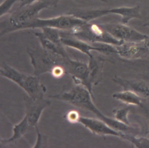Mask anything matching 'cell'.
I'll list each match as a JSON object with an SVG mask.
<instances>
[{"mask_svg": "<svg viewBox=\"0 0 149 148\" xmlns=\"http://www.w3.org/2000/svg\"><path fill=\"white\" fill-rule=\"evenodd\" d=\"M49 97L66 102L75 107L91 112L98 119L102 120L115 129L123 133L139 135L140 132L139 128L120 122L114 118H110L103 114L94 103L93 97L90 91L81 84H75L70 90L50 96Z\"/></svg>", "mask_w": 149, "mask_h": 148, "instance_id": "1", "label": "cell"}, {"mask_svg": "<svg viewBox=\"0 0 149 148\" xmlns=\"http://www.w3.org/2000/svg\"><path fill=\"white\" fill-rule=\"evenodd\" d=\"M87 22L66 13L65 15L48 19H41L37 17L29 23L25 27L24 29H41L44 27H51L62 31L72 32Z\"/></svg>", "mask_w": 149, "mask_h": 148, "instance_id": "5", "label": "cell"}, {"mask_svg": "<svg viewBox=\"0 0 149 148\" xmlns=\"http://www.w3.org/2000/svg\"><path fill=\"white\" fill-rule=\"evenodd\" d=\"M31 128L26 117L24 115L23 118L19 123L13 126L11 137L8 139H1V145L15 143L18 140L24 136Z\"/></svg>", "mask_w": 149, "mask_h": 148, "instance_id": "15", "label": "cell"}, {"mask_svg": "<svg viewBox=\"0 0 149 148\" xmlns=\"http://www.w3.org/2000/svg\"><path fill=\"white\" fill-rule=\"evenodd\" d=\"M59 0H58V1H59ZM98 1H101V2H107V1H106V0H98Z\"/></svg>", "mask_w": 149, "mask_h": 148, "instance_id": "30", "label": "cell"}, {"mask_svg": "<svg viewBox=\"0 0 149 148\" xmlns=\"http://www.w3.org/2000/svg\"><path fill=\"white\" fill-rule=\"evenodd\" d=\"M27 52L33 68V74L38 77L45 73H51L54 69L58 66H65L66 58L48 51L41 47L29 48Z\"/></svg>", "mask_w": 149, "mask_h": 148, "instance_id": "4", "label": "cell"}, {"mask_svg": "<svg viewBox=\"0 0 149 148\" xmlns=\"http://www.w3.org/2000/svg\"><path fill=\"white\" fill-rule=\"evenodd\" d=\"M112 97L127 105L140 107L144 99L137 93L128 90H123L122 91L115 93L112 94Z\"/></svg>", "mask_w": 149, "mask_h": 148, "instance_id": "17", "label": "cell"}, {"mask_svg": "<svg viewBox=\"0 0 149 148\" xmlns=\"http://www.w3.org/2000/svg\"><path fill=\"white\" fill-rule=\"evenodd\" d=\"M116 15L122 17L121 23L127 24L129 22L134 19H141L140 6L136 5L134 6H120L116 8Z\"/></svg>", "mask_w": 149, "mask_h": 148, "instance_id": "18", "label": "cell"}, {"mask_svg": "<svg viewBox=\"0 0 149 148\" xmlns=\"http://www.w3.org/2000/svg\"><path fill=\"white\" fill-rule=\"evenodd\" d=\"M53 6L49 1L38 0L22 7H18L4 21L1 22V36L24 30L25 27L37 17L40 11Z\"/></svg>", "mask_w": 149, "mask_h": 148, "instance_id": "2", "label": "cell"}, {"mask_svg": "<svg viewBox=\"0 0 149 148\" xmlns=\"http://www.w3.org/2000/svg\"><path fill=\"white\" fill-rule=\"evenodd\" d=\"M115 54L126 59H133L140 57L148 51L144 46L143 42H125L121 45H115Z\"/></svg>", "mask_w": 149, "mask_h": 148, "instance_id": "13", "label": "cell"}, {"mask_svg": "<svg viewBox=\"0 0 149 148\" xmlns=\"http://www.w3.org/2000/svg\"><path fill=\"white\" fill-rule=\"evenodd\" d=\"M100 25L116 39L125 42H143L148 36L122 23H101Z\"/></svg>", "mask_w": 149, "mask_h": 148, "instance_id": "8", "label": "cell"}, {"mask_svg": "<svg viewBox=\"0 0 149 148\" xmlns=\"http://www.w3.org/2000/svg\"><path fill=\"white\" fill-rule=\"evenodd\" d=\"M112 80L120 86L123 90L132 91L144 98H149V86L144 80L127 79L116 76Z\"/></svg>", "mask_w": 149, "mask_h": 148, "instance_id": "12", "label": "cell"}, {"mask_svg": "<svg viewBox=\"0 0 149 148\" xmlns=\"http://www.w3.org/2000/svg\"><path fill=\"white\" fill-rule=\"evenodd\" d=\"M144 26L147 27L149 28V21L147 22H146V23H145L144 24Z\"/></svg>", "mask_w": 149, "mask_h": 148, "instance_id": "29", "label": "cell"}, {"mask_svg": "<svg viewBox=\"0 0 149 148\" xmlns=\"http://www.w3.org/2000/svg\"><path fill=\"white\" fill-rule=\"evenodd\" d=\"M20 0H5L1 4L0 6V17H2L5 15L9 13L13 5Z\"/></svg>", "mask_w": 149, "mask_h": 148, "instance_id": "22", "label": "cell"}, {"mask_svg": "<svg viewBox=\"0 0 149 148\" xmlns=\"http://www.w3.org/2000/svg\"><path fill=\"white\" fill-rule=\"evenodd\" d=\"M144 80L147 82L148 84H149V73L145 75L144 76Z\"/></svg>", "mask_w": 149, "mask_h": 148, "instance_id": "28", "label": "cell"}, {"mask_svg": "<svg viewBox=\"0 0 149 148\" xmlns=\"http://www.w3.org/2000/svg\"><path fill=\"white\" fill-rule=\"evenodd\" d=\"M25 116L32 128H38V124L43 111L48 107L51 102L44 98L33 100L28 96L23 98Z\"/></svg>", "mask_w": 149, "mask_h": 148, "instance_id": "10", "label": "cell"}, {"mask_svg": "<svg viewBox=\"0 0 149 148\" xmlns=\"http://www.w3.org/2000/svg\"><path fill=\"white\" fill-rule=\"evenodd\" d=\"M65 117L66 120L70 123H78L81 116L77 111L75 110H72L66 114Z\"/></svg>", "mask_w": 149, "mask_h": 148, "instance_id": "24", "label": "cell"}, {"mask_svg": "<svg viewBox=\"0 0 149 148\" xmlns=\"http://www.w3.org/2000/svg\"><path fill=\"white\" fill-rule=\"evenodd\" d=\"M0 73L1 76L12 81L20 87L31 98L37 100L44 98L47 88L41 83L38 76L34 74L22 73L6 64L1 66Z\"/></svg>", "mask_w": 149, "mask_h": 148, "instance_id": "3", "label": "cell"}, {"mask_svg": "<svg viewBox=\"0 0 149 148\" xmlns=\"http://www.w3.org/2000/svg\"><path fill=\"white\" fill-rule=\"evenodd\" d=\"M66 73L71 75L75 84L84 86L90 91L94 98L93 87L91 86L89 80V68L88 64L83 62L66 58L65 62Z\"/></svg>", "mask_w": 149, "mask_h": 148, "instance_id": "9", "label": "cell"}, {"mask_svg": "<svg viewBox=\"0 0 149 148\" xmlns=\"http://www.w3.org/2000/svg\"><path fill=\"white\" fill-rule=\"evenodd\" d=\"M68 32L76 37L91 44L97 43L119 45L124 43L114 38L105 31L100 24H91L89 22H87L76 30L72 32Z\"/></svg>", "mask_w": 149, "mask_h": 148, "instance_id": "6", "label": "cell"}, {"mask_svg": "<svg viewBox=\"0 0 149 148\" xmlns=\"http://www.w3.org/2000/svg\"><path fill=\"white\" fill-rule=\"evenodd\" d=\"M88 66L89 68V80L91 86L93 87L98 84L102 76V70L105 60L100 57L93 55L88 58Z\"/></svg>", "mask_w": 149, "mask_h": 148, "instance_id": "14", "label": "cell"}, {"mask_svg": "<svg viewBox=\"0 0 149 148\" xmlns=\"http://www.w3.org/2000/svg\"><path fill=\"white\" fill-rule=\"evenodd\" d=\"M143 44L144 47L149 51V36L145 41H143Z\"/></svg>", "mask_w": 149, "mask_h": 148, "instance_id": "27", "label": "cell"}, {"mask_svg": "<svg viewBox=\"0 0 149 148\" xmlns=\"http://www.w3.org/2000/svg\"><path fill=\"white\" fill-rule=\"evenodd\" d=\"M123 139L126 140L137 148H149V139L139 135L125 133Z\"/></svg>", "mask_w": 149, "mask_h": 148, "instance_id": "19", "label": "cell"}, {"mask_svg": "<svg viewBox=\"0 0 149 148\" xmlns=\"http://www.w3.org/2000/svg\"><path fill=\"white\" fill-rule=\"evenodd\" d=\"M41 30L44 36L52 42L59 47H65L62 43L61 30L51 27H44Z\"/></svg>", "mask_w": 149, "mask_h": 148, "instance_id": "20", "label": "cell"}, {"mask_svg": "<svg viewBox=\"0 0 149 148\" xmlns=\"http://www.w3.org/2000/svg\"><path fill=\"white\" fill-rule=\"evenodd\" d=\"M146 98L144 99L143 102L141 104V105L140 106V107H141L143 109L144 111V113L145 114V115L146 116L147 119L149 121V103L148 101H146L145 100Z\"/></svg>", "mask_w": 149, "mask_h": 148, "instance_id": "25", "label": "cell"}, {"mask_svg": "<svg viewBox=\"0 0 149 148\" xmlns=\"http://www.w3.org/2000/svg\"><path fill=\"white\" fill-rule=\"evenodd\" d=\"M34 34L36 36V37L38 38L41 44V47L44 49L48 51L52 52L53 53L56 54L58 55H59L61 56H62L65 58L69 57L65 48V47H61L57 45L56 44L52 42L51 40H49L48 38H47L41 31L34 32Z\"/></svg>", "mask_w": 149, "mask_h": 148, "instance_id": "16", "label": "cell"}, {"mask_svg": "<svg viewBox=\"0 0 149 148\" xmlns=\"http://www.w3.org/2000/svg\"><path fill=\"white\" fill-rule=\"evenodd\" d=\"M61 36L62 43L65 47L76 49L87 55L88 58H91L94 55L92 51H97L104 54L115 53V48L113 45L98 44V45H93L91 43L82 40L66 31L61 30Z\"/></svg>", "mask_w": 149, "mask_h": 148, "instance_id": "7", "label": "cell"}, {"mask_svg": "<svg viewBox=\"0 0 149 148\" xmlns=\"http://www.w3.org/2000/svg\"><path fill=\"white\" fill-rule=\"evenodd\" d=\"M78 123L98 136H113L123 138L125 133L120 132L100 119L80 117Z\"/></svg>", "mask_w": 149, "mask_h": 148, "instance_id": "11", "label": "cell"}, {"mask_svg": "<svg viewBox=\"0 0 149 148\" xmlns=\"http://www.w3.org/2000/svg\"><path fill=\"white\" fill-rule=\"evenodd\" d=\"M37 1H38V0H20L19 1L20 3H19V7H22L27 5L31 4Z\"/></svg>", "mask_w": 149, "mask_h": 148, "instance_id": "26", "label": "cell"}, {"mask_svg": "<svg viewBox=\"0 0 149 148\" xmlns=\"http://www.w3.org/2000/svg\"><path fill=\"white\" fill-rule=\"evenodd\" d=\"M37 132V140L35 144L33 146L34 148L37 147H45L47 146V138L46 136L43 135L39 131L38 128H36Z\"/></svg>", "mask_w": 149, "mask_h": 148, "instance_id": "23", "label": "cell"}, {"mask_svg": "<svg viewBox=\"0 0 149 148\" xmlns=\"http://www.w3.org/2000/svg\"><path fill=\"white\" fill-rule=\"evenodd\" d=\"M130 109L131 108L129 105L126 107H122L115 108L112 111L114 118L120 122L130 125L131 124L128 119V114Z\"/></svg>", "mask_w": 149, "mask_h": 148, "instance_id": "21", "label": "cell"}]
</instances>
